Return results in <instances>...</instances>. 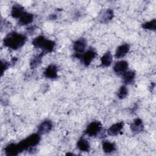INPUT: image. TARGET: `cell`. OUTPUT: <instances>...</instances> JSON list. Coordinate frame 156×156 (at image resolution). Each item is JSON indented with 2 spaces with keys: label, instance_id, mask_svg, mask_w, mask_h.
<instances>
[{
  "label": "cell",
  "instance_id": "cell-2",
  "mask_svg": "<svg viewBox=\"0 0 156 156\" xmlns=\"http://www.w3.org/2000/svg\"><path fill=\"white\" fill-rule=\"evenodd\" d=\"M40 140L39 133H33L18 143L20 152L37 146Z\"/></svg>",
  "mask_w": 156,
  "mask_h": 156
},
{
  "label": "cell",
  "instance_id": "cell-18",
  "mask_svg": "<svg viewBox=\"0 0 156 156\" xmlns=\"http://www.w3.org/2000/svg\"><path fill=\"white\" fill-rule=\"evenodd\" d=\"M55 44L54 41L46 39L41 49H42L43 52H44V53L51 52L54 50L55 48Z\"/></svg>",
  "mask_w": 156,
  "mask_h": 156
},
{
  "label": "cell",
  "instance_id": "cell-4",
  "mask_svg": "<svg viewBox=\"0 0 156 156\" xmlns=\"http://www.w3.org/2000/svg\"><path fill=\"white\" fill-rule=\"evenodd\" d=\"M86 48V41L83 38H80L76 40L73 44V49L75 51V56L78 58H80L85 49Z\"/></svg>",
  "mask_w": 156,
  "mask_h": 156
},
{
  "label": "cell",
  "instance_id": "cell-9",
  "mask_svg": "<svg viewBox=\"0 0 156 156\" xmlns=\"http://www.w3.org/2000/svg\"><path fill=\"white\" fill-rule=\"evenodd\" d=\"M124 122H119L111 126L107 130V133L110 136H116L119 133L121 130L123 129Z\"/></svg>",
  "mask_w": 156,
  "mask_h": 156
},
{
  "label": "cell",
  "instance_id": "cell-1",
  "mask_svg": "<svg viewBox=\"0 0 156 156\" xmlns=\"http://www.w3.org/2000/svg\"><path fill=\"white\" fill-rule=\"evenodd\" d=\"M26 40L27 38L24 35L13 32L6 35L4 38L3 43L5 46L13 50H16L25 44Z\"/></svg>",
  "mask_w": 156,
  "mask_h": 156
},
{
  "label": "cell",
  "instance_id": "cell-3",
  "mask_svg": "<svg viewBox=\"0 0 156 156\" xmlns=\"http://www.w3.org/2000/svg\"><path fill=\"white\" fill-rule=\"evenodd\" d=\"M102 129V124L99 121L91 122L85 130V133L90 136L97 135Z\"/></svg>",
  "mask_w": 156,
  "mask_h": 156
},
{
  "label": "cell",
  "instance_id": "cell-17",
  "mask_svg": "<svg viewBox=\"0 0 156 156\" xmlns=\"http://www.w3.org/2000/svg\"><path fill=\"white\" fill-rule=\"evenodd\" d=\"M77 147L80 151L82 152H88L90 148L88 141L84 138H80L78 140L77 143Z\"/></svg>",
  "mask_w": 156,
  "mask_h": 156
},
{
  "label": "cell",
  "instance_id": "cell-8",
  "mask_svg": "<svg viewBox=\"0 0 156 156\" xmlns=\"http://www.w3.org/2000/svg\"><path fill=\"white\" fill-rule=\"evenodd\" d=\"M52 122L50 120L43 121L38 127V133L39 134H45L51 131L52 128Z\"/></svg>",
  "mask_w": 156,
  "mask_h": 156
},
{
  "label": "cell",
  "instance_id": "cell-7",
  "mask_svg": "<svg viewBox=\"0 0 156 156\" xmlns=\"http://www.w3.org/2000/svg\"><path fill=\"white\" fill-rule=\"evenodd\" d=\"M58 69L55 65H49L44 71V75L48 79H55L58 76Z\"/></svg>",
  "mask_w": 156,
  "mask_h": 156
},
{
  "label": "cell",
  "instance_id": "cell-24",
  "mask_svg": "<svg viewBox=\"0 0 156 156\" xmlns=\"http://www.w3.org/2000/svg\"><path fill=\"white\" fill-rule=\"evenodd\" d=\"M128 94V90L126 86H121L118 91V97L121 99H124L126 98Z\"/></svg>",
  "mask_w": 156,
  "mask_h": 156
},
{
  "label": "cell",
  "instance_id": "cell-11",
  "mask_svg": "<svg viewBox=\"0 0 156 156\" xmlns=\"http://www.w3.org/2000/svg\"><path fill=\"white\" fill-rule=\"evenodd\" d=\"M130 46L128 44H122L119 46L115 52V57L118 58H122L124 57L129 51Z\"/></svg>",
  "mask_w": 156,
  "mask_h": 156
},
{
  "label": "cell",
  "instance_id": "cell-5",
  "mask_svg": "<svg viewBox=\"0 0 156 156\" xmlns=\"http://www.w3.org/2000/svg\"><path fill=\"white\" fill-rule=\"evenodd\" d=\"M96 52L94 50L89 49L82 54L80 58L82 59V61L83 63V64L86 66H88L96 57Z\"/></svg>",
  "mask_w": 156,
  "mask_h": 156
},
{
  "label": "cell",
  "instance_id": "cell-12",
  "mask_svg": "<svg viewBox=\"0 0 156 156\" xmlns=\"http://www.w3.org/2000/svg\"><path fill=\"white\" fill-rule=\"evenodd\" d=\"M131 131L134 133H139L143 129V124L142 120L140 118L135 119L130 125Z\"/></svg>",
  "mask_w": 156,
  "mask_h": 156
},
{
  "label": "cell",
  "instance_id": "cell-14",
  "mask_svg": "<svg viewBox=\"0 0 156 156\" xmlns=\"http://www.w3.org/2000/svg\"><path fill=\"white\" fill-rule=\"evenodd\" d=\"M34 20V15L32 13L24 12L19 18V23L21 25H27L30 24Z\"/></svg>",
  "mask_w": 156,
  "mask_h": 156
},
{
  "label": "cell",
  "instance_id": "cell-13",
  "mask_svg": "<svg viewBox=\"0 0 156 156\" xmlns=\"http://www.w3.org/2000/svg\"><path fill=\"white\" fill-rule=\"evenodd\" d=\"M24 13V8L21 5L15 4L12 8L11 16L15 18H20Z\"/></svg>",
  "mask_w": 156,
  "mask_h": 156
},
{
  "label": "cell",
  "instance_id": "cell-25",
  "mask_svg": "<svg viewBox=\"0 0 156 156\" xmlns=\"http://www.w3.org/2000/svg\"><path fill=\"white\" fill-rule=\"evenodd\" d=\"M8 66H9V64L8 63L5 62H1V69H2V71H1V73L2 74H3V73L4 72V71L8 68Z\"/></svg>",
  "mask_w": 156,
  "mask_h": 156
},
{
  "label": "cell",
  "instance_id": "cell-15",
  "mask_svg": "<svg viewBox=\"0 0 156 156\" xmlns=\"http://www.w3.org/2000/svg\"><path fill=\"white\" fill-rule=\"evenodd\" d=\"M113 17V12L112 9H107L102 12L100 16V21L101 23H106L110 21Z\"/></svg>",
  "mask_w": 156,
  "mask_h": 156
},
{
  "label": "cell",
  "instance_id": "cell-20",
  "mask_svg": "<svg viewBox=\"0 0 156 156\" xmlns=\"http://www.w3.org/2000/svg\"><path fill=\"white\" fill-rule=\"evenodd\" d=\"M135 77V73L133 71H127L122 74V79L126 83H130L133 82Z\"/></svg>",
  "mask_w": 156,
  "mask_h": 156
},
{
  "label": "cell",
  "instance_id": "cell-19",
  "mask_svg": "<svg viewBox=\"0 0 156 156\" xmlns=\"http://www.w3.org/2000/svg\"><path fill=\"white\" fill-rule=\"evenodd\" d=\"M44 54V52H42L41 53H40L39 54L35 55L31 59V61L30 63V66L31 68H35L40 64L41 60H42V57Z\"/></svg>",
  "mask_w": 156,
  "mask_h": 156
},
{
  "label": "cell",
  "instance_id": "cell-6",
  "mask_svg": "<svg viewBox=\"0 0 156 156\" xmlns=\"http://www.w3.org/2000/svg\"><path fill=\"white\" fill-rule=\"evenodd\" d=\"M128 68V63L125 60H121L116 62L113 66L114 71L118 74H123L127 71Z\"/></svg>",
  "mask_w": 156,
  "mask_h": 156
},
{
  "label": "cell",
  "instance_id": "cell-16",
  "mask_svg": "<svg viewBox=\"0 0 156 156\" xmlns=\"http://www.w3.org/2000/svg\"><path fill=\"white\" fill-rule=\"evenodd\" d=\"M112 60V55L110 52L108 51L106 53H105L101 58V66H102L103 67L108 66L111 65Z\"/></svg>",
  "mask_w": 156,
  "mask_h": 156
},
{
  "label": "cell",
  "instance_id": "cell-10",
  "mask_svg": "<svg viewBox=\"0 0 156 156\" xmlns=\"http://www.w3.org/2000/svg\"><path fill=\"white\" fill-rule=\"evenodd\" d=\"M5 153L8 156H13L18 155L20 151L18 146V144L10 143L5 147Z\"/></svg>",
  "mask_w": 156,
  "mask_h": 156
},
{
  "label": "cell",
  "instance_id": "cell-23",
  "mask_svg": "<svg viewBox=\"0 0 156 156\" xmlns=\"http://www.w3.org/2000/svg\"><path fill=\"white\" fill-rule=\"evenodd\" d=\"M142 27L144 29L147 30H154L156 28V20L154 19L149 21L146 22L142 24Z\"/></svg>",
  "mask_w": 156,
  "mask_h": 156
},
{
  "label": "cell",
  "instance_id": "cell-22",
  "mask_svg": "<svg viewBox=\"0 0 156 156\" xmlns=\"http://www.w3.org/2000/svg\"><path fill=\"white\" fill-rule=\"evenodd\" d=\"M46 38L44 36L40 35L36 38H35L32 41V44L34 46L35 48H41Z\"/></svg>",
  "mask_w": 156,
  "mask_h": 156
},
{
  "label": "cell",
  "instance_id": "cell-21",
  "mask_svg": "<svg viewBox=\"0 0 156 156\" xmlns=\"http://www.w3.org/2000/svg\"><path fill=\"white\" fill-rule=\"evenodd\" d=\"M102 149L105 153L109 154L115 151L116 145L113 143L105 141L102 143Z\"/></svg>",
  "mask_w": 156,
  "mask_h": 156
}]
</instances>
